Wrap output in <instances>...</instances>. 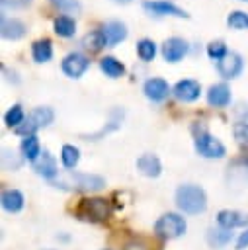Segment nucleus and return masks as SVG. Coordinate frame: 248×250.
Here are the masks:
<instances>
[{
    "label": "nucleus",
    "mask_w": 248,
    "mask_h": 250,
    "mask_svg": "<svg viewBox=\"0 0 248 250\" xmlns=\"http://www.w3.org/2000/svg\"><path fill=\"white\" fill-rule=\"evenodd\" d=\"M51 186L61 188V189H70V191H84V193H94L105 188V178L98 174H84V172H74L66 170L64 174H59Z\"/></svg>",
    "instance_id": "nucleus-1"
},
{
    "label": "nucleus",
    "mask_w": 248,
    "mask_h": 250,
    "mask_svg": "<svg viewBox=\"0 0 248 250\" xmlns=\"http://www.w3.org/2000/svg\"><path fill=\"white\" fill-rule=\"evenodd\" d=\"M176 207L186 215H199L207 209V193L197 184H180L174 193Z\"/></svg>",
    "instance_id": "nucleus-2"
},
{
    "label": "nucleus",
    "mask_w": 248,
    "mask_h": 250,
    "mask_svg": "<svg viewBox=\"0 0 248 250\" xmlns=\"http://www.w3.org/2000/svg\"><path fill=\"white\" fill-rule=\"evenodd\" d=\"M193 131V146H195V152L203 158H225L227 154V148L225 145L207 131V127L201 123V121H195V125L191 127Z\"/></svg>",
    "instance_id": "nucleus-3"
},
{
    "label": "nucleus",
    "mask_w": 248,
    "mask_h": 250,
    "mask_svg": "<svg viewBox=\"0 0 248 250\" xmlns=\"http://www.w3.org/2000/svg\"><path fill=\"white\" fill-rule=\"evenodd\" d=\"M154 234L162 240H174V238H180L182 234H186L187 230V223L186 219L180 215V213H162L156 223H154Z\"/></svg>",
    "instance_id": "nucleus-4"
},
{
    "label": "nucleus",
    "mask_w": 248,
    "mask_h": 250,
    "mask_svg": "<svg viewBox=\"0 0 248 250\" xmlns=\"http://www.w3.org/2000/svg\"><path fill=\"white\" fill-rule=\"evenodd\" d=\"M53 119H55V111L51 107H47V105H41V107H35L33 111H29L25 121L14 131L18 135H21V137H29V135H35L39 129L51 125Z\"/></svg>",
    "instance_id": "nucleus-5"
},
{
    "label": "nucleus",
    "mask_w": 248,
    "mask_h": 250,
    "mask_svg": "<svg viewBox=\"0 0 248 250\" xmlns=\"http://www.w3.org/2000/svg\"><path fill=\"white\" fill-rule=\"evenodd\" d=\"M78 215L88 221H105L111 215V203L103 197H88L82 199L78 207Z\"/></svg>",
    "instance_id": "nucleus-6"
},
{
    "label": "nucleus",
    "mask_w": 248,
    "mask_h": 250,
    "mask_svg": "<svg viewBox=\"0 0 248 250\" xmlns=\"http://www.w3.org/2000/svg\"><path fill=\"white\" fill-rule=\"evenodd\" d=\"M61 68H62V72H64L68 78H80V76L90 68V59H88L84 53L72 51V53H68V55L62 59Z\"/></svg>",
    "instance_id": "nucleus-7"
},
{
    "label": "nucleus",
    "mask_w": 248,
    "mask_h": 250,
    "mask_svg": "<svg viewBox=\"0 0 248 250\" xmlns=\"http://www.w3.org/2000/svg\"><path fill=\"white\" fill-rule=\"evenodd\" d=\"M143 10L148 12L150 16H174V18H189L186 10L176 6L170 0H145Z\"/></svg>",
    "instance_id": "nucleus-8"
},
{
    "label": "nucleus",
    "mask_w": 248,
    "mask_h": 250,
    "mask_svg": "<svg viewBox=\"0 0 248 250\" xmlns=\"http://www.w3.org/2000/svg\"><path fill=\"white\" fill-rule=\"evenodd\" d=\"M244 68V61L236 51H228L223 59L217 61V72L225 78V80H232L236 78Z\"/></svg>",
    "instance_id": "nucleus-9"
},
{
    "label": "nucleus",
    "mask_w": 248,
    "mask_h": 250,
    "mask_svg": "<svg viewBox=\"0 0 248 250\" xmlns=\"http://www.w3.org/2000/svg\"><path fill=\"white\" fill-rule=\"evenodd\" d=\"M143 94H145L150 102H164V100L172 94V88H170V84H168L164 78L152 76V78H146V80H145V84H143Z\"/></svg>",
    "instance_id": "nucleus-10"
},
{
    "label": "nucleus",
    "mask_w": 248,
    "mask_h": 250,
    "mask_svg": "<svg viewBox=\"0 0 248 250\" xmlns=\"http://www.w3.org/2000/svg\"><path fill=\"white\" fill-rule=\"evenodd\" d=\"M172 94H174L176 100H180L184 104H189V102H195L201 96V86L193 78H184V80H178L174 84Z\"/></svg>",
    "instance_id": "nucleus-11"
},
{
    "label": "nucleus",
    "mask_w": 248,
    "mask_h": 250,
    "mask_svg": "<svg viewBox=\"0 0 248 250\" xmlns=\"http://www.w3.org/2000/svg\"><path fill=\"white\" fill-rule=\"evenodd\" d=\"M189 51V45L186 39L182 37H168L164 43H162V57L164 61L168 62H178L182 61Z\"/></svg>",
    "instance_id": "nucleus-12"
},
{
    "label": "nucleus",
    "mask_w": 248,
    "mask_h": 250,
    "mask_svg": "<svg viewBox=\"0 0 248 250\" xmlns=\"http://www.w3.org/2000/svg\"><path fill=\"white\" fill-rule=\"evenodd\" d=\"M31 168H33V172H35L37 176H43V178L49 180V182H53V180L59 176V164H57L55 156H53L49 150H43L41 156L31 164Z\"/></svg>",
    "instance_id": "nucleus-13"
},
{
    "label": "nucleus",
    "mask_w": 248,
    "mask_h": 250,
    "mask_svg": "<svg viewBox=\"0 0 248 250\" xmlns=\"http://www.w3.org/2000/svg\"><path fill=\"white\" fill-rule=\"evenodd\" d=\"M217 225L219 227H225V229H242L246 227L248 229V213L244 211H236V209H223L217 213Z\"/></svg>",
    "instance_id": "nucleus-14"
},
{
    "label": "nucleus",
    "mask_w": 248,
    "mask_h": 250,
    "mask_svg": "<svg viewBox=\"0 0 248 250\" xmlns=\"http://www.w3.org/2000/svg\"><path fill=\"white\" fill-rule=\"evenodd\" d=\"M0 33L4 39L8 41H16V39H21L25 33H27V25L18 20V18H8L2 14V23H0Z\"/></svg>",
    "instance_id": "nucleus-15"
},
{
    "label": "nucleus",
    "mask_w": 248,
    "mask_h": 250,
    "mask_svg": "<svg viewBox=\"0 0 248 250\" xmlns=\"http://www.w3.org/2000/svg\"><path fill=\"white\" fill-rule=\"evenodd\" d=\"M230 100H232L230 88H228L225 82H217V84H213V86L207 90V104H209L211 107L223 109V107H227V105L230 104Z\"/></svg>",
    "instance_id": "nucleus-16"
},
{
    "label": "nucleus",
    "mask_w": 248,
    "mask_h": 250,
    "mask_svg": "<svg viewBox=\"0 0 248 250\" xmlns=\"http://www.w3.org/2000/svg\"><path fill=\"white\" fill-rule=\"evenodd\" d=\"M135 166H137V170H139L143 176H146V178H158L160 172H162V162H160V158H158L156 154H152V152L141 154V156L137 158Z\"/></svg>",
    "instance_id": "nucleus-17"
},
{
    "label": "nucleus",
    "mask_w": 248,
    "mask_h": 250,
    "mask_svg": "<svg viewBox=\"0 0 248 250\" xmlns=\"http://www.w3.org/2000/svg\"><path fill=\"white\" fill-rule=\"evenodd\" d=\"M205 240H207V244L211 248L221 250V248L228 246L234 240V232L230 229H225V227H211L205 232Z\"/></svg>",
    "instance_id": "nucleus-18"
},
{
    "label": "nucleus",
    "mask_w": 248,
    "mask_h": 250,
    "mask_svg": "<svg viewBox=\"0 0 248 250\" xmlns=\"http://www.w3.org/2000/svg\"><path fill=\"white\" fill-rule=\"evenodd\" d=\"M102 29L105 31V37H107V43H109V47H115L117 43L125 41V39H127V35H129V31H127V25H125L123 21H119V20H111V21H105V23L102 25Z\"/></svg>",
    "instance_id": "nucleus-19"
},
{
    "label": "nucleus",
    "mask_w": 248,
    "mask_h": 250,
    "mask_svg": "<svg viewBox=\"0 0 248 250\" xmlns=\"http://www.w3.org/2000/svg\"><path fill=\"white\" fill-rule=\"evenodd\" d=\"M0 203H2V209L6 213H20L25 205V197L20 189H4Z\"/></svg>",
    "instance_id": "nucleus-20"
},
{
    "label": "nucleus",
    "mask_w": 248,
    "mask_h": 250,
    "mask_svg": "<svg viewBox=\"0 0 248 250\" xmlns=\"http://www.w3.org/2000/svg\"><path fill=\"white\" fill-rule=\"evenodd\" d=\"M20 152H21V158H25L27 162H35L39 156H41V145H39V139L35 135H29V137H23L21 143H20Z\"/></svg>",
    "instance_id": "nucleus-21"
},
{
    "label": "nucleus",
    "mask_w": 248,
    "mask_h": 250,
    "mask_svg": "<svg viewBox=\"0 0 248 250\" xmlns=\"http://www.w3.org/2000/svg\"><path fill=\"white\" fill-rule=\"evenodd\" d=\"M51 57H53V43H51V39L43 37V39H37V41L31 43V59L37 64L51 61Z\"/></svg>",
    "instance_id": "nucleus-22"
},
{
    "label": "nucleus",
    "mask_w": 248,
    "mask_h": 250,
    "mask_svg": "<svg viewBox=\"0 0 248 250\" xmlns=\"http://www.w3.org/2000/svg\"><path fill=\"white\" fill-rule=\"evenodd\" d=\"M82 45L86 47V49H90V51H102L103 47H109V43H107V37H105V31L100 27V29H94V31H90V33H86L84 35V39H82Z\"/></svg>",
    "instance_id": "nucleus-23"
},
{
    "label": "nucleus",
    "mask_w": 248,
    "mask_h": 250,
    "mask_svg": "<svg viewBox=\"0 0 248 250\" xmlns=\"http://www.w3.org/2000/svg\"><path fill=\"white\" fill-rule=\"evenodd\" d=\"M53 29H55V33H57L59 37H72V35L76 33V21H74L72 16L62 14V16H59V18H55Z\"/></svg>",
    "instance_id": "nucleus-24"
},
{
    "label": "nucleus",
    "mask_w": 248,
    "mask_h": 250,
    "mask_svg": "<svg viewBox=\"0 0 248 250\" xmlns=\"http://www.w3.org/2000/svg\"><path fill=\"white\" fill-rule=\"evenodd\" d=\"M100 68H102V72H105V76H109V78H119V76L125 74V64H123L121 61H117L115 57H111V55L100 59Z\"/></svg>",
    "instance_id": "nucleus-25"
},
{
    "label": "nucleus",
    "mask_w": 248,
    "mask_h": 250,
    "mask_svg": "<svg viewBox=\"0 0 248 250\" xmlns=\"http://www.w3.org/2000/svg\"><path fill=\"white\" fill-rule=\"evenodd\" d=\"M61 162H62V166L66 170H74L76 164L80 162V150H78V146H74V145H62V148H61Z\"/></svg>",
    "instance_id": "nucleus-26"
},
{
    "label": "nucleus",
    "mask_w": 248,
    "mask_h": 250,
    "mask_svg": "<svg viewBox=\"0 0 248 250\" xmlns=\"http://www.w3.org/2000/svg\"><path fill=\"white\" fill-rule=\"evenodd\" d=\"M25 111L21 107V104H14L6 113H4V123L10 127V129H18L23 121H25Z\"/></svg>",
    "instance_id": "nucleus-27"
},
{
    "label": "nucleus",
    "mask_w": 248,
    "mask_h": 250,
    "mask_svg": "<svg viewBox=\"0 0 248 250\" xmlns=\"http://www.w3.org/2000/svg\"><path fill=\"white\" fill-rule=\"evenodd\" d=\"M137 55H139L141 61L150 62V61L156 57V43H154L152 39H148V37L139 39V41H137Z\"/></svg>",
    "instance_id": "nucleus-28"
},
{
    "label": "nucleus",
    "mask_w": 248,
    "mask_h": 250,
    "mask_svg": "<svg viewBox=\"0 0 248 250\" xmlns=\"http://www.w3.org/2000/svg\"><path fill=\"white\" fill-rule=\"evenodd\" d=\"M227 25L230 29H248V14L242 10H234L227 16Z\"/></svg>",
    "instance_id": "nucleus-29"
},
{
    "label": "nucleus",
    "mask_w": 248,
    "mask_h": 250,
    "mask_svg": "<svg viewBox=\"0 0 248 250\" xmlns=\"http://www.w3.org/2000/svg\"><path fill=\"white\" fill-rule=\"evenodd\" d=\"M23 160L25 158H20L14 150H10V148H4L2 150V166H4V170H18L21 164H23Z\"/></svg>",
    "instance_id": "nucleus-30"
},
{
    "label": "nucleus",
    "mask_w": 248,
    "mask_h": 250,
    "mask_svg": "<svg viewBox=\"0 0 248 250\" xmlns=\"http://www.w3.org/2000/svg\"><path fill=\"white\" fill-rule=\"evenodd\" d=\"M232 135H234V141H236L240 146L248 148V121H238V123H234V125H232Z\"/></svg>",
    "instance_id": "nucleus-31"
},
{
    "label": "nucleus",
    "mask_w": 248,
    "mask_h": 250,
    "mask_svg": "<svg viewBox=\"0 0 248 250\" xmlns=\"http://www.w3.org/2000/svg\"><path fill=\"white\" fill-rule=\"evenodd\" d=\"M227 53H228V49H227V45H225L223 41H211V43L207 45V55H209V59H213L215 62H217L219 59H223Z\"/></svg>",
    "instance_id": "nucleus-32"
},
{
    "label": "nucleus",
    "mask_w": 248,
    "mask_h": 250,
    "mask_svg": "<svg viewBox=\"0 0 248 250\" xmlns=\"http://www.w3.org/2000/svg\"><path fill=\"white\" fill-rule=\"evenodd\" d=\"M55 8L62 10V12H80V0H49Z\"/></svg>",
    "instance_id": "nucleus-33"
},
{
    "label": "nucleus",
    "mask_w": 248,
    "mask_h": 250,
    "mask_svg": "<svg viewBox=\"0 0 248 250\" xmlns=\"http://www.w3.org/2000/svg\"><path fill=\"white\" fill-rule=\"evenodd\" d=\"M2 2V6L4 8H25V6H29L31 4V0H0Z\"/></svg>",
    "instance_id": "nucleus-34"
},
{
    "label": "nucleus",
    "mask_w": 248,
    "mask_h": 250,
    "mask_svg": "<svg viewBox=\"0 0 248 250\" xmlns=\"http://www.w3.org/2000/svg\"><path fill=\"white\" fill-rule=\"evenodd\" d=\"M244 248H248V229H244V232H240V236L236 238V250Z\"/></svg>",
    "instance_id": "nucleus-35"
},
{
    "label": "nucleus",
    "mask_w": 248,
    "mask_h": 250,
    "mask_svg": "<svg viewBox=\"0 0 248 250\" xmlns=\"http://www.w3.org/2000/svg\"><path fill=\"white\" fill-rule=\"evenodd\" d=\"M111 2H115V4H121V6H125V4H131L133 0H111Z\"/></svg>",
    "instance_id": "nucleus-36"
},
{
    "label": "nucleus",
    "mask_w": 248,
    "mask_h": 250,
    "mask_svg": "<svg viewBox=\"0 0 248 250\" xmlns=\"http://www.w3.org/2000/svg\"><path fill=\"white\" fill-rule=\"evenodd\" d=\"M240 2H248V0H240Z\"/></svg>",
    "instance_id": "nucleus-37"
}]
</instances>
